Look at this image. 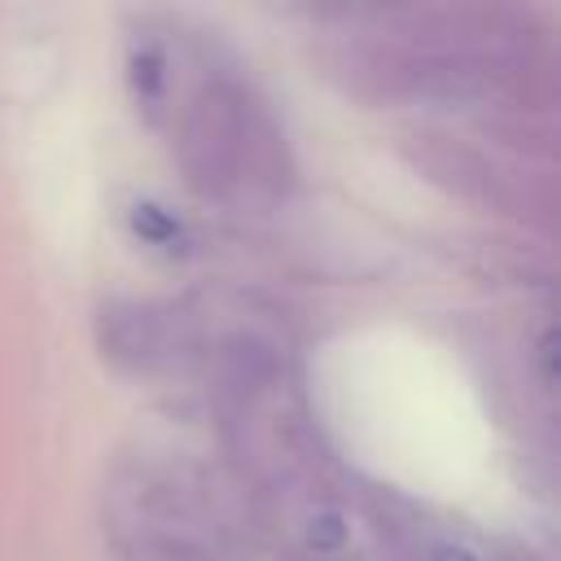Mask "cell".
Instances as JSON below:
<instances>
[{"mask_svg": "<svg viewBox=\"0 0 561 561\" xmlns=\"http://www.w3.org/2000/svg\"><path fill=\"white\" fill-rule=\"evenodd\" d=\"M430 561H486V552L473 548V543H456V539H447V543H438V548L430 552Z\"/></svg>", "mask_w": 561, "mask_h": 561, "instance_id": "3957f363", "label": "cell"}, {"mask_svg": "<svg viewBox=\"0 0 561 561\" xmlns=\"http://www.w3.org/2000/svg\"><path fill=\"white\" fill-rule=\"evenodd\" d=\"M131 228L145 245H162V250H175L184 245V224L167 210V206H153V202H140L131 210Z\"/></svg>", "mask_w": 561, "mask_h": 561, "instance_id": "7a4b0ae2", "label": "cell"}, {"mask_svg": "<svg viewBox=\"0 0 561 561\" xmlns=\"http://www.w3.org/2000/svg\"><path fill=\"white\" fill-rule=\"evenodd\" d=\"M184 473L145 469L118 486L114 526L140 561H219V517Z\"/></svg>", "mask_w": 561, "mask_h": 561, "instance_id": "6da1fadb", "label": "cell"}]
</instances>
